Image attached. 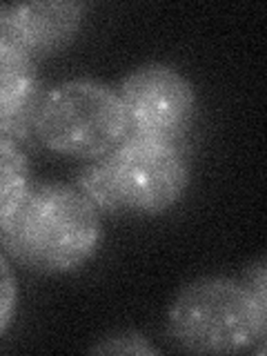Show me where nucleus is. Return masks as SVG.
I'll return each mask as SVG.
<instances>
[{"label":"nucleus","instance_id":"nucleus-1","mask_svg":"<svg viewBox=\"0 0 267 356\" xmlns=\"http://www.w3.org/2000/svg\"><path fill=\"white\" fill-rule=\"evenodd\" d=\"M0 241L9 261L36 274L63 276L96 256L103 220L76 185L38 183L29 187L11 218L0 222Z\"/></svg>","mask_w":267,"mask_h":356},{"label":"nucleus","instance_id":"nucleus-2","mask_svg":"<svg viewBox=\"0 0 267 356\" xmlns=\"http://www.w3.org/2000/svg\"><path fill=\"white\" fill-rule=\"evenodd\" d=\"M167 334L183 352L238 354L265 337V323L250 287L229 276H198L174 294Z\"/></svg>","mask_w":267,"mask_h":356},{"label":"nucleus","instance_id":"nucleus-3","mask_svg":"<svg viewBox=\"0 0 267 356\" xmlns=\"http://www.w3.org/2000/svg\"><path fill=\"white\" fill-rule=\"evenodd\" d=\"M31 131L49 152L87 161L111 154L131 134L118 89L87 76L47 89Z\"/></svg>","mask_w":267,"mask_h":356},{"label":"nucleus","instance_id":"nucleus-4","mask_svg":"<svg viewBox=\"0 0 267 356\" xmlns=\"http://www.w3.org/2000/svg\"><path fill=\"white\" fill-rule=\"evenodd\" d=\"M103 163L125 214H165L181 203L192 181L187 154L172 140L129 134Z\"/></svg>","mask_w":267,"mask_h":356},{"label":"nucleus","instance_id":"nucleus-5","mask_svg":"<svg viewBox=\"0 0 267 356\" xmlns=\"http://www.w3.org/2000/svg\"><path fill=\"white\" fill-rule=\"evenodd\" d=\"M118 94L136 136L178 143L194 125L196 87L174 65L149 60L134 67L118 83Z\"/></svg>","mask_w":267,"mask_h":356},{"label":"nucleus","instance_id":"nucleus-6","mask_svg":"<svg viewBox=\"0 0 267 356\" xmlns=\"http://www.w3.org/2000/svg\"><path fill=\"white\" fill-rule=\"evenodd\" d=\"M85 3L78 0H31L0 9V36L14 40L33 60L54 56L76 40Z\"/></svg>","mask_w":267,"mask_h":356},{"label":"nucleus","instance_id":"nucleus-7","mask_svg":"<svg viewBox=\"0 0 267 356\" xmlns=\"http://www.w3.org/2000/svg\"><path fill=\"white\" fill-rule=\"evenodd\" d=\"M36 60L14 40L0 36V136L20 143L31 131L40 103Z\"/></svg>","mask_w":267,"mask_h":356},{"label":"nucleus","instance_id":"nucleus-8","mask_svg":"<svg viewBox=\"0 0 267 356\" xmlns=\"http://www.w3.org/2000/svg\"><path fill=\"white\" fill-rule=\"evenodd\" d=\"M29 187L27 154L20 143L0 136V222L11 218Z\"/></svg>","mask_w":267,"mask_h":356},{"label":"nucleus","instance_id":"nucleus-9","mask_svg":"<svg viewBox=\"0 0 267 356\" xmlns=\"http://www.w3.org/2000/svg\"><path fill=\"white\" fill-rule=\"evenodd\" d=\"M74 185L92 200L98 211H105V214H125L116 189L111 185V178L107 174L103 159H94L85 163L76 172Z\"/></svg>","mask_w":267,"mask_h":356},{"label":"nucleus","instance_id":"nucleus-10","mask_svg":"<svg viewBox=\"0 0 267 356\" xmlns=\"http://www.w3.org/2000/svg\"><path fill=\"white\" fill-rule=\"evenodd\" d=\"M92 354H159V350L149 343V339L145 334L136 332V330H118L111 332L107 337L98 339V343H94L89 348Z\"/></svg>","mask_w":267,"mask_h":356},{"label":"nucleus","instance_id":"nucleus-11","mask_svg":"<svg viewBox=\"0 0 267 356\" xmlns=\"http://www.w3.org/2000/svg\"><path fill=\"white\" fill-rule=\"evenodd\" d=\"M18 303V287H16V278L11 272L9 265V256L3 254L0 256V334H7L11 318H14Z\"/></svg>","mask_w":267,"mask_h":356},{"label":"nucleus","instance_id":"nucleus-12","mask_svg":"<svg viewBox=\"0 0 267 356\" xmlns=\"http://www.w3.org/2000/svg\"><path fill=\"white\" fill-rule=\"evenodd\" d=\"M243 283L250 287V292L256 298V305L261 309V316L265 323V334H267V256L252 261L243 270Z\"/></svg>","mask_w":267,"mask_h":356}]
</instances>
